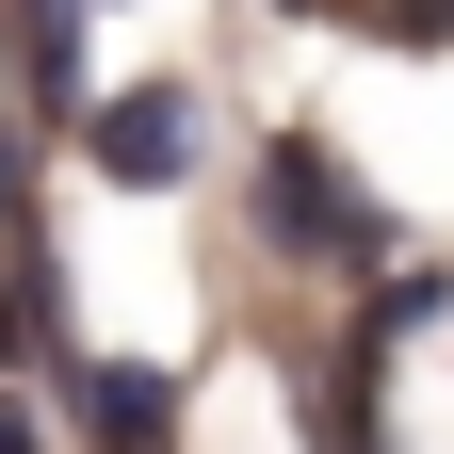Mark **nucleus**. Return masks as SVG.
Here are the masks:
<instances>
[{
	"mask_svg": "<svg viewBox=\"0 0 454 454\" xmlns=\"http://www.w3.org/2000/svg\"><path fill=\"white\" fill-rule=\"evenodd\" d=\"M66 406L98 454H162V422H179V389H162V357H82L66 373Z\"/></svg>",
	"mask_w": 454,
	"mask_h": 454,
	"instance_id": "3",
	"label": "nucleus"
},
{
	"mask_svg": "<svg viewBox=\"0 0 454 454\" xmlns=\"http://www.w3.org/2000/svg\"><path fill=\"white\" fill-rule=\"evenodd\" d=\"M49 340H66V260L0 244V357H49Z\"/></svg>",
	"mask_w": 454,
	"mask_h": 454,
	"instance_id": "4",
	"label": "nucleus"
},
{
	"mask_svg": "<svg viewBox=\"0 0 454 454\" xmlns=\"http://www.w3.org/2000/svg\"><path fill=\"white\" fill-rule=\"evenodd\" d=\"M17 82H33L49 114L98 98V82H82V0H17Z\"/></svg>",
	"mask_w": 454,
	"mask_h": 454,
	"instance_id": "5",
	"label": "nucleus"
},
{
	"mask_svg": "<svg viewBox=\"0 0 454 454\" xmlns=\"http://www.w3.org/2000/svg\"><path fill=\"white\" fill-rule=\"evenodd\" d=\"M0 211H17V179H0Z\"/></svg>",
	"mask_w": 454,
	"mask_h": 454,
	"instance_id": "6",
	"label": "nucleus"
},
{
	"mask_svg": "<svg viewBox=\"0 0 454 454\" xmlns=\"http://www.w3.org/2000/svg\"><path fill=\"white\" fill-rule=\"evenodd\" d=\"M82 162L114 195H179L195 179V98L179 82H114V98H82Z\"/></svg>",
	"mask_w": 454,
	"mask_h": 454,
	"instance_id": "1",
	"label": "nucleus"
},
{
	"mask_svg": "<svg viewBox=\"0 0 454 454\" xmlns=\"http://www.w3.org/2000/svg\"><path fill=\"white\" fill-rule=\"evenodd\" d=\"M260 227H276V244H325V260H357V244H373V195L340 179V146L276 130V162H260Z\"/></svg>",
	"mask_w": 454,
	"mask_h": 454,
	"instance_id": "2",
	"label": "nucleus"
}]
</instances>
